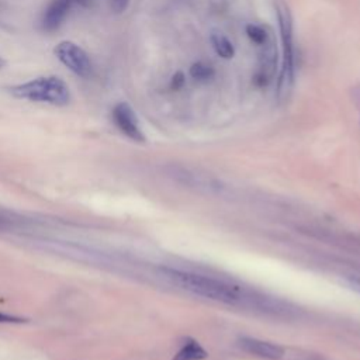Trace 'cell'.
I'll return each mask as SVG.
<instances>
[{
  "label": "cell",
  "mask_w": 360,
  "mask_h": 360,
  "mask_svg": "<svg viewBox=\"0 0 360 360\" xmlns=\"http://www.w3.org/2000/svg\"><path fill=\"white\" fill-rule=\"evenodd\" d=\"M128 1H129V0H108L110 7H111L115 13L124 11V10L127 8V6H128Z\"/></svg>",
  "instance_id": "13"
},
{
  "label": "cell",
  "mask_w": 360,
  "mask_h": 360,
  "mask_svg": "<svg viewBox=\"0 0 360 360\" xmlns=\"http://www.w3.org/2000/svg\"><path fill=\"white\" fill-rule=\"evenodd\" d=\"M24 321H25L24 318L0 312V323H21V322H24Z\"/></svg>",
  "instance_id": "12"
},
{
  "label": "cell",
  "mask_w": 360,
  "mask_h": 360,
  "mask_svg": "<svg viewBox=\"0 0 360 360\" xmlns=\"http://www.w3.org/2000/svg\"><path fill=\"white\" fill-rule=\"evenodd\" d=\"M278 25L281 37V72L278 79V96H285L294 82V39H292V20L285 6L278 7Z\"/></svg>",
  "instance_id": "3"
},
{
  "label": "cell",
  "mask_w": 360,
  "mask_h": 360,
  "mask_svg": "<svg viewBox=\"0 0 360 360\" xmlns=\"http://www.w3.org/2000/svg\"><path fill=\"white\" fill-rule=\"evenodd\" d=\"M347 283H349V285H350L354 291H357V292L360 294V278H357V277H350V278L347 280Z\"/></svg>",
  "instance_id": "14"
},
{
  "label": "cell",
  "mask_w": 360,
  "mask_h": 360,
  "mask_svg": "<svg viewBox=\"0 0 360 360\" xmlns=\"http://www.w3.org/2000/svg\"><path fill=\"white\" fill-rule=\"evenodd\" d=\"M112 120L115 125L120 128V131L127 135L128 138L136 141V142H143L145 136L139 128L138 118L127 103H118L114 110H112Z\"/></svg>",
  "instance_id": "6"
},
{
  "label": "cell",
  "mask_w": 360,
  "mask_h": 360,
  "mask_svg": "<svg viewBox=\"0 0 360 360\" xmlns=\"http://www.w3.org/2000/svg\"><path fill=\"white\" fill-rule=\"evenodd\" d=\"M10 91L14 97L52 105H66L70 100L68 84L56 76L38 77L22 84H17L11 87Z\"/></svg>",
  "instance_id": "2"
},
{
  "label": "cell",
  "mask_w": 360,
  "mask_h": 360,
  "mask_svg": "<svg viewBox=\"0 0 360 360\" xmlns=\"http://www.w3.org/2000/svg\"><path fill=\"white\" fill-rule=\"evenodd\" d=\"M162 274L172 284L191 294H195L212 301H218V302H225V304H235L239 301V295L236 290L217 278H211L207 276L183 271L177 269H169V267L162 269Z\"/></svg>",
  "instance_id": "1"
},
{
  "label": "cell",
  "mask_w": 360,
  "mask_h": 360,
  "mask_svg": "<svg viewBox=\"0 0 360 360\" xmlns=\"http://www.w3.org/2000/svg\"><path fill=\"white\" fill-rule=\"evenodd\" d=\"M210 39H211V45H212L214 51H215L219 56H222V58H225V59H229V58L233 56V53H235L233 45H232V42H231L225 35L218 34V32H214V34H211V38H210Z\"/></svg>",
  "instance_id": "9"
},
{
  "label": "cell",
  "mask_w": 360,
  "mask_h": 360,
  "mask_svg": "<svg viewBox=\"0 0 360 360\" xmlns=\"http://www.w3.org/2000/svg\"><path fill=\"white\" fill-rule=\"evenodd\" d=\"M246 34L249 35V38L259 44V45H263L266 42V31L260 27V25H255V24H250L246 27Z\"/></svg>",
  "instance_id": "11"
},
{
  "label": "cell",
  "mask_w": 360,
  "mask_h": 360,
  "mask_svg": "<svg viewBox=\"0 0 360 360\" xmlns=\"http://www.w3.org/2000/svg\"><path fill=\"white\" fill-rule=\"evenodd\" d=\"M190 75L191 77L194 79H198V80H204V79H208L212 76V68L210 65H205V63H194L191 68H190Z\"/></svg>",
  "instance_id": "10"
},
{
  "label": "cell",
  "mask_w": 360,
  "mask_h": 360,
  "mask_svg": "<svg viewBox=\"0 0 360 360\" xmlns=\"http://www.w3.org/2000/svg\"><path fill=\"white\" fill-rule=\"evenodd\" d=\"M208 356V353L202 349V346L194 340L187 339V343L181 346V349L176 353L173 360H202Z\"/></svg>",
  "instance_id": "8"
},
{
  "label": "cell",
  "mask_w": 360,
  "mask_h": 360,
  "mask_svg": "<svg viewBox=\"0 0 360 360\" xmlns=\"http://www.w3.org/2000/svg\"><path fill=\"white\" fill-rule=\"evenodd\" d=\"M3 66H4V60H3V59H1V58H0V69H1V68H3Z\"/></svg>",
  "instance_id": "15"
},
{
  "label": "cell",
  "mask_w": 360,
  "mask_h": 360,
  "mask_svg": "<svg viewBox=\"0 0 360 360\" xmlns=\"http://www.w3.org/2000/svg\"><path fill=\"white\" fill-rule=\"evenodd\" d=\"M239 346L245 352L255 354L257 357H262V359H267V360H278L284 354V350L281 346H278L273 342H267V340H262V339H256V338L243 336L239 339Z\"/></svg>",
  "instance_id": "7"
},
{
  "label": "cell",
  "mask_w": 360,
  "mask_h": 360,
  "mask_svg": "<svg viewBox=\"0 0 360 360\" xmlns=\"http://www.w3.org/2000/svg\"><path fill=\"white\" fill-rule=\"evenodd\" d=\"M58 59L80 77H90L93 73V65L87 53L70 41H63L55 48Z\"/></svg>",
  "instance_id": "4"
},
{
  "label": "cell",
  "mask_w": 360,
  "mask_h": 360,
  "mask_svg": "<svg viewBox=\"0 0 360 360\" xmlns=\"http://www.w3.org/2000/svg\"><path fill=\"white\" fill-rule=\"evenodd\" d=\"M94 3L96 0H51L42 14V27L45 31H55L73 8H91Z\"/></svg>",
  "instance_id": "5"
}]
</instances>
